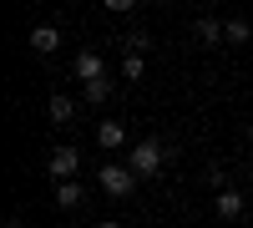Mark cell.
<instances>
[{"mask_svg": "<svg viewBox=\"0 0 253 228\" xmlns=\"http://www.w3.org/2000/svg\"><path fill=\"white\" fill-rule=\"evenodd\" d=\"M162 162H167V147H162V142H152V137L126 147V168L137 173V182H142V178H157V173H162Z\"/></svg>", "mask_w": 253, "mask_h": 228, "instance_id": "1", "label": "cell"}, {"mask_svg": "<svg viewBox=\"0 0 253 228\" xmlns=\"http://www.w3.org/2000/svg\"><path fill=\"white\" fill-rule=\"evenodd\" d=\"M132 188H137V173L126 162H101V193L107 198H126Z\"/></svg>", "mask_w": 253, "mask_h": 228, "instance_id": "2", "label": "cell"}, {"mask_svg": "<svg viewBox=\"0 0 253 228\" xmlns=\"http://www.w3.org/2000/svg\"><path fill=\"white\" fill-rule=\"evenodd\" d=\"M71 76L81 81V87H91V81H107V61H101V51H76Z\"/></svg>", "mask_w": 253, "mask_h": 228, "instance_id": "3", "label": "cell"}, {"mask_svg": "<svg viewBox=\"0 0 253 228\" xmlns=\"http://www.w3.org/2000/svg\"><path fill=\"white\" fill-rule=\"evenodd\" d=\"M76 168H81V152H76V147H56L51 162H46V173H51L56 182H76Z\"/></svg>", "mask_w": 253, "mask_h": 228, "instance_id": "4", "label": "cell"}, {"mask_svg": "<svg viewBox=\"0 0 253 228\" xmlns=\"http://www.w3.org/2000/svg\"><path fill=\"white\" fill-rule=\"evenodd\" d=\"M243 208H248V198H243L238 188H228V193H218V198H213V213H218L223 223H233V218H243Z\"/></svg>", "mask_w": 253, "mask_h": 228, "instance_id": "5", "label": "cell"}, {"mask_svg": "<svg viewBox=\"0 0 253 228\" xmlns=\"http://www.w3.org/2000/svg\"><path fill=\"white\" fill-rule=\"evenodd\" d=\"M96 142H101V152H122V147H132L122 122H96Z\"/></svg>", "mask_w": 253, "mask_h": 228, "instance_id": "6", "label": "cell"}, {"mask_svg": "<svg viewBox=\"0 0 253 228\" xmlns=\"http://www.w3.org/2000/svg\"><path fill=\"white\" fill-rule=\"evenodd\" d=\"M193 41L198 46H223V20L218 15H198L193 20Z\"/></svg>", "mask_w": 253, "mask_h": 228, "instance_id": "7", "label": "cell"}, {"mask_svg": "<svg viewBox=\"0 0 253 228\" xmlns=\"http://www.w3.org/2000/svg\"><path fill=\"white\" fill-rule=\"evenodd\" d=\"M31 51H36V56L61 51V31H56V26H36V31H31Z\"/></svg>", "mask_w": 253, "mask_h": 228, "instance_id": "8", "label": "cell"}, {"mask_svg": "<svg viewBox=\"0 0 253 228\" xmlns=\"http://www.w3.org/2000/svg\"><path fill=\"white\" fill-rule=\"evenodd\" d=\"M46 112H51V122H56V127H71V122H76V107H71V96H61V91L46 101Z\"/></svg>", "mask_w": 253, "mask_h": 228, "instance_id": "9", "label": "cell"}, {"mask_svg": "<svg viewBox=\"0 0 253 228\" xmlns=\"http://www.w3.org/2000/svg\"><path fill=\"white\" fill-rule=\"evenodd\" d=\"M248 36H253V26H248L243 15H233V20H223V41H228V46H243Z\"/></svg>", "mask_w": 253, "mask_h": 228, "instance_id": "10", "label": "cell"}, {"mask_svg": "<svg viewBox=\"0 0 253 228\" xmlns=\"http://www.w3.org/2000/svg\"><path fill=\"white\" fill-rule=\"evenodd\" d=\"M56 203H61V208H81V203H86L81 182H56Z\"/></svg>", "mask_w": 253, "mask_h": 228, "instance_id": "11", "label": "cell"}, {"mask_svg": "<svg viewBox=\"0 0 253 228\" xmlns=\"http://www.w3.org/2000/svg\"><path fill=\"white\" fill-rule=\"evenodd\" d=\"M147 46H152V36H147V31H137V26L122 36V51H126V56H147Z\"/></svg>", "mask_w": 253, "mask_h": 228, "instance_id": "12", "label": "cell"}, {"mask_svg": "<svg viewBox=\"0 0 253 228\" xmlns=\"http://www.w3.org/2000/svg\"><path fill=\"white\" fill-rule=\"evenodd\" d=\"M122 76L126 81H142L147 76V56H122Z\"/></svg>", "mask_w": 253, "mask_h": 228, "instance_id": "13", "label": "cell"}, {"mask_svg": "<svg viewBox=\"0 0 253 228\" xmlns=\"http://www.w3.org/2000/svg\"><path fill=\"white\" fill-rule=\"evenodd\" d=\"M208 188H213V193H228V168H223V162H208Z\"/></svg>", "mask_w": 253, "mask_h": 228, "instance_id": "14", "label": "cell"}, {"mask_svg": "<svg viewBox=\"0 0 253 228\" xmlns=\"http://www.w3.org/2000/svg\"><path fill=\"white\" fill-rule=\"evenodd\" d=\"M107 96H112V76H107V81H91V87H86V101H91V107H101Z\"/></svg>", "mask_w": 253, "mask_h": 228, "instance_id": "15", "label": "cell"}, {"mask_svg": "<svg viewBox=\"0 0 253 228\" xmlns=\"http://www.w3.org/2000/svg\"><path fill=\"white\" fill-rule=\"evenodd\" d=\"M96 228H122V223H117V218H101V223H96Z\"/></svg>", "mask_w": 253, "mask_h": 228, "instance_id": "16", "label": "cell"}, {"mask_svg": "<svg viewBox=\"0 0 253 228\" xmlns=\"http://www.w3.org/2000/svg\"><path fill=\"white\" fill-rule=\"evenodd\" d=\"M248 142H253V122H248Z\"/></svg>", "mask_w": 253, "mask_h": 228, "instance_id": "17", "label": "cell"}, {"mask_svg": "<svg viewBox=\"0 0 253 228\" xmlns=\"http://www.w3.org/2000/svg\"><path fill=\"white\" fill-rule=\"evenodd\" d=\"M66 228H76V223H66Z\"/></svg>", "mask_w": 253, "mask_h": 228, "instance_id": "18", "label": "cell"}]
</instances>
